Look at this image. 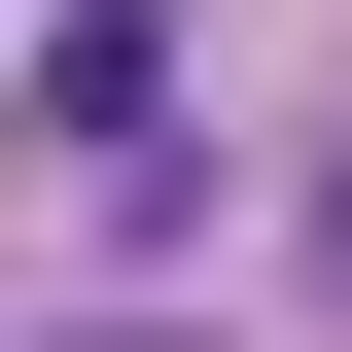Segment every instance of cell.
Wrapping results in <instances>:
<instances>
[{
  "label": "cell",
  "mask_w": 352,
  "mask_h": 352,
  "mask_svg": "<svg viewBox=\"0 0 352 352\" xmlns=\"http://www.w3.org/2000/svg\"><path fill=\"white\" fill-rule=\"evenodd\" d=\"M36 141L106 247H176V0H36Z\"/></svg>",
  "instance_id": "6da1fadb"
},
{
  "label": "cell",
  "mask_w": 352,
  "mask_h": 352,
  "mask_svg": "<svg viewBox=\"0 0 352 352\" xmlns=\"http://www.w3.org/2000/svg\"><path fill=\"white\" fill-rule=\"evenodd\" d=\"M317 282H352V141H317Z\"/></svg>",
  "instance_id": "7a4b0ae2"
},
{
  "label": "cell",
  "mask_w": 352,
  "mask_h": 352,
  "mask_svg": "<svg viewBox=\"0 0 352 352\" xmlns=\"http://www.w3.org/2000/svg\"><path fill=\"white\" fill-rule=\"evenodd\" d=\"M71 352H141V317H71Z\"/></svg>",
  "instance_id": "3957f363"
}]
</instances>
